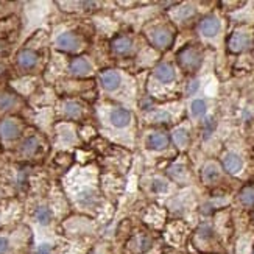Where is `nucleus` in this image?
<instances>
[{
	"mask_svg": "<svg viewBox=\"0 0 254 254\" xmlns=\"http://www.w3.org/2000/svg\"><path fill=\"white\" fill-rule=\"evenodd\" d=\"M14 105V97L13 95H2L0 97V109H8Z\"/></svg>",
	"mask_w": 254,
	"mask_h": 254,
	"instance_id": "5701e85b",
	"label": "nucleus"
},
{
	"mask_svg": "<svg viewBox=\"0 0 254 254\" xmlns=\"http://www.w3.org/2000/svg\"><path fill=\"white\" fill-rule=\"evenodd\" d=\"M198 88H200V81L198 80H192L187 84V88H185V92H187V95H192V94H195Z\"/></svg>",
	"mask_w": 254,
	"mask_h": 254,
	"instance_id": "b1692460",
	"label": "nucleus"
},
{
	"mask_svg": "<svg viewBox=\"0 0 254 254\" xmlns=\"http://www.w3.org/2000/svg\"><path fill=\"white\" fill-rule=\"evenodd\" d=\"M56 47L59 50H64V52H75L80 48V39L75 33L66 31L56 38Z\"/></svg>",
	"mask_w": 254,
	"mask_h": 254,
	"instance_id": "0eeeda50",
	"label": "nucleus"
},
{
	"mask_svg": "<svg viewBox=\"0 0 254 254\" xmlns=\"http://www.w3.org/2000/svg\"><path fill=\"white\" fill-rule=\"evenodd\" d=\"M108 122L115 130H125L131 125L133 115H131V113L128 111V109L111 108V111L108 113Z\"/></svg>",
	"mask_w": 254,
	"mask_h": 254,
	"instance_id": "7ed1b4c3",
	"label": "nucleus"
},
{
	"mask_svg": "<svg viewBox=\"0 0 254 254\" xmlns=\"http://www.w3.org/2000/svg\"><path fill=\"white\" fill-rule=\"evenodd\" d=\"M35 218H36V222L41 223V225H48L50 222H52V218H53V214H52V210H50L46 206H41L36 209V212H35Z\"/></svg>",
	"mask_w": 254,
	"mask_h": 254,
	"instance_id": "2eb2a0df",
	"label": "nucleus"
},
{
	"mask_svg": "<svg viewBox=\"0 0 254 254\" xmlns=\"http://www.w3.org/2000/svg\"><path fill=\"white\" fill-rule=\"evenodd\" d=\"M148 39L156 48L165 50L173 44V33L167 27H156L148 31Z\"/></svg>",
	"mask_w": 254,
	"mask_h": 254,
	"instance_id": "f03ea898",
	"label": "nucleus"
},
{
	"mask_svg": "<svg viewBox=\"0 0 254 254\" xmlns=\"http://www.w3.org/2000/svg\"><path fill=\"white\" fill-rule=\"evenodd\" d=\"M111 47L114 50V53H117V55H128L133 48V41L128 36H117L113 41Z\"/></svg>",
	"mask_w": 254,
	"mask_h": 254,
	"instance_id": "ddd939ff",
	"label": "nucleus"
},
{
	"mask_svg": "<svg viewBox=\"0 0 254 254\" xmlns=\"http://www.w3.org/2000/svg\"><path fill=\"white\" fill-rule=\"evenodd\" d=\"M228 47H230V50L234 53L245 52V50H250L253 47V38L248 33L235 31L231 35L230 41H228Z\"/></svg>",
	"mask_w": 254,
	"mask_h": 254,
	"instance_id": "20e7f679",
	"label": "nucleus"
},
{
	"mask_svg": "<svg viewBox=\"0 0 254 254\" xmlns=\"http://www.w3.org/2000/svg\"><path fill=\"white\" fill-rule=\"evenodd\" d=\"M147 145L151 150H164L168 145V136L164 133H153L147 139Z\"/></svg>",
	"mask_w": 254,
	"mask_h": 254,
	"instance_id": "4468645a",
	"label": "nucleus"
},
{
	"mask_svg": "<svg viewBox=\"0 0 254 254\" xmlns=\"http://www.w3.org/2000/svg\"><path fill=\"white\" fill-rule=\"evenodd\" d=\"M240 200L245 206H254V187H245L240 193Z\"/></svg>",
	"mask_w": 254,
	"mask_h": 254,
	"instance_id": "6ab92c4d",
	"label": "nucleus"
},
{
	"mask_svg": "<svg viewBox=\"0 0 254 254\" xmlns=\"http://www.w3.org/2000/svg\"><path fill=\"white\" fill-rule=\"evenodd\" d=\"M36 254H52V247L47 245V243L41 245V247L38 248V251H36Z\"/></svg>",
	"mask_w": 254,
	"mask_h": 254,
	"instance_id": "393cba45",
	"label": "nucleus"
},
{
	"mask_svg": "<svg viewBox=\"0 0 254 254\" xmlns=\"http://www.w3.org/2000/svg\"><path fill=\"white\" fill-rule=\"evenodd\" d=\"M8 251V239L0 235V254H5Z\"/></svg>",
	"mask_w": 254,
	"mask_h": 254,
	"instance_id": "a878e982",
	"label": "nucleus"
},
{
	"mask_svg": "<svg viewBox=\"0 0 254 254\" xmlns=\"http://www.w3.org/2000/svg\"><path fill=\"white\" fill-rule=\"evenodd\" d=\"M38 55L33 50H22V52L18 55V64L19 67H22L23 70H31L33 67L38 64Z\"/></svg>",
	"mask_w": 254,
	"mask_h": 254,
	"instance_id": "9b49d317",
	"label": "nucleus"
},
{
	"mask_svg": "<svg viewBox=\"0 0 254 254\" xmlns=\"http://www.w3.org/2000/svg\"><path fill=\"white\" fill-rule=\"evenodd\" d=\"M92 72V64L88 58H75L73 61L70 63V73L77 75V77H86Z\"/></svg>",
	"mask_w": 254,
	"mask_h": 254,
	"instance_id": "6e6552de",
	"label": "nucleus"
},
{
	"mask_svg": "<svg viewBox=\"0 0 254 254\" xmlns=\"http://www.w3.org/2000/svg\"><path fill=\"white\" fill-rule=\"evenodd\" d=\"M39 147V143L35 138H28L27 140L23 142V145H22V150H23V153L25 155H33L35 151L38 150Z\"/></svg>",
	"mask_w": 254,
	"mask_h": 254,
	"instance_id": "aec40b11",
	"label": "nucleus"
},
{
	"mask_svg": "<svg viewBox=\"0 0 254 254\" xmlns=\"http://www.w3.org/2000/svg\"><path fill=\"white\" fill-rule=\"evenodd\" d=\"M206 109H208V105H206V101H205V100H201V98L195 100V101H193V103H192V106H190L192 117H195V118L203 117V115L206 114Z\"/></svg>",
	"mask_w": 254,
	"mask_h": 254,
	"instance_id": "f3484780",
	"label": "nucleus"
},
{
	"mask_svg": "<svg viewBox=\"0 0 254 254\" xmlns=\"http://www.w3.org/2000/svg\"><path fill=\"white\" fill-rule=\"evenodd\" d=\"M122 83V75L117 70H103L100 73V84L106 92H114Z\"/></svg>",
	"mask_w": 254,
	"mask_h": 254,
	"instance_id": "423d86ee",
	"label": "nucleus"
},
{
	"mask_svg": "<svg viewBox=\"0 0 254 254\" xmlns=\"http://www.w3.org/2000/svg\"><path fill=\"white\" fill-rule=\"evenodd\" d=\"M220 30H222V22L215 16H206L205 19H201L198 23V31L205 38H214L217 36Z\"/></svg>",
	"mask_w": 254,
	"mask_h": 254,
	"instance_id": "39448f33",
	"label": "nucleus"
},
{
	"mask_svg": "<svg viewBox=\"0 0 254 254\" xmlns=\"http://www.w3.org/2000/svg\"><path fill=\"white\" fill-rule=\"evenodd\" d=\"M136 245H138V250L140 253H143L151 247V240H150L148 235H139L136 239Z\"/></svg>",
	"mask_w": 254,
	"mask_h": 254,
	"instance_id": "4be33fe9",
	"label": "nucleus"
},
{
	"mask_svg": "<svg viewBox=\"0 0 254 254\" xmlns=\"http://www.w3.org/2000/svg\"><path fill=\"white\" fill-rule=\"evenodd\" d=\"M223 167H225V170L228 173H231V175H237L239 173L242 168H243V161L239 155H235V153H228L225 158H223Z\"/></svg>",
	"mask_w": 254,
	"mask_h": 254,
	"instance_id": "9d476101",
	"label": "nucleus"
},
{
	"mask_svg": "<svg viewBox=\"0 0 254 254\" xmlns=\"http://www.w3.org/2000/svg\"><path fill=\"white\" fill-rule=\"evenodd\" d=\"M155 77L161 83H172L175 80V69L167 63H161L155 69Z\"/></svg>",
	"mask_w": 254,
	"mask_h": 254,
	"instance_id": "f8f14e48",
	"label": "nucleus"
},
{
	"mask_svg": "<svg viewBox=\"0 0 254 254\" xmlns=\"http://www.w3.org/2000/svg\"><path fill=\"white\" fill-rule=\"evenodd\" d=\"M0 134H2L3 139L13 140L21 134V126L18 125V122L16 120L8 118V120H3L2 123H0Z\"/></svg>",
	"mask_w": 254,
	"mask_h": 254,
	"instance_id": "1a4fd4ad",
	"label": "nucleus"
},
{
	"mask_svg": "<svg viewBox=\"0 0 254 254\" xmlns=\"http://www.w3.org/2000/svg\"><path fill=\"white\" fill-rule=\"evenodd\" d=\"M66 114L69 115V117H72V118L80 117V114H81V108H80V105L73 103V101H70V103H67V105H66Z\"/></svg>",
	"mask_w": 254,
	"mask_h": 254,
	"instance_id": "412c9836",
	"label": "nucleus"
},
{
	"mask_svg": "<svg viewBox=\"0 0 254 254\" xmlns=\"http://www.w3.org/2000/svg\"><path fill=\"white\" fill-rule=\"evenodd\" d=\"M178 63L183 67L185 72H195L200 69V66L203 63V53L201 50L195 46H187L183 48L180 55H178Z\"/></svg>",
	"mask_w": 254,
	"mask_h": 254,
	"instance_id": "f257e3e1",
	"label": "nucleus"
},
{
	"mask_svg": "<svg viewBox=\"0 0 254 254\" xmlns=\"http://www.w3.org/2000/svg\"><path fill=\"white\" fill-rule=\"evenodd\" d=\"M218 168L215 164H208L205 167V172H203V180H205L206 183H212L215 181L217 178H218Z\"/></svg>",
	"mask_w": 254,
	"mask_h": 254,
	"instance_id": "a211bd4d",
	"label": "nucleus"
},
{
	"mask_svg": "<svg viewBox=\"0 0 254 254\" xmlns=\"http://www.w3.org/2000/svg\"><path fill=\"white\" fill-rule=\"evenodd\" d=\"M173 140H175V143H176L178 147H181V148L187 147V143H189V133H187V130H185V128H178V130H175V133H173Z\"/></svg>",
	"mask_w": 254,
	"mask_h": 254,
	"instance_id": "dca6fc26",
	"label": "nucleus"
}]
</instances>
